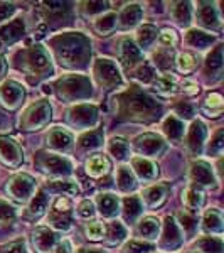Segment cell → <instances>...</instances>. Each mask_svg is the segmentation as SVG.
I'll return each mask as SVG.
<instances>
[{
  "mask_svg": "<svg viewBox=\"0 0 224 253\" xmlns=\"http://www.w3.org/2000/svg\"><path fill=\"white\" fill-rule=\"evenodd\" d=\"M172 15L174 19L177 20L179 24H189L190 22V9H189V3H184V2H179V3H174L172 5Z\"/></svg>",
  "mask_w": 224,
  "mask_h": 253,
  "instance_id": "f1b7e54d",
  "label": "cell"
},
{
  "mask_svg": "<svg viewBox=\"0 0 224 253\" xmlns=\"http://www.w3.org/2000/svg\"><path fill=\"white\" fill-rule=\"evenodd\" d=\"M201 247H202V250H206V252H211V253H221V248H223V245H221V240L219 238H204V240H201Z\"/></svg>",
  "mask_w": 224,
  "mask_h": 253,
  "instance_id": "7bdbcfd3",
  "label": "cell"
},
{
  "mask_svg": "<svg viewBox=\"0 0 224 253\" xmlns=\"http://www.w3.org/2000/svg\"><path fill=\"white\" fill-rule=\"evenodd\" d=\"M204 226H206V230H211L213 233H221L223 231L221 214H219L216 210L207 211L206 216H204Z\"/></svg>",
  "mask_w": 224,
  "mask_h": 253,
  "instance_id": "4316f807",
  "label": "cell"
},
{
  "mask_svg": "<svg viewBox=\"0 0 224 253\" xmlns=\"http://www.w3.org/2000/svg\"><path fill=\"white\" fill-rule=\"evenodd\" d=\"M78 253H103V252L95 250V248H91V250H86V248H81V250H79Z\"/></svg>",
  "mask_w": 224,
  "mask_h": 253,
  "instance_id": "94428289",
  "label": "cell"
},
{
  "mask_svg": "<svg viewBox=\"0 0 224 253\" xmlns=\"http://www.w3.org/2000/svg\"><path fill=\"white\" fill-rule=\"evenodd\" d=\"M137 76L140 80H144V81H149V80L153 78V71H152V68H150L149 64H144L140 69H137Z\"/></svg>",
  "mask_w": 224,
  "mask_h": 253,
  "instance_id": "f5cc1de1",
  "label": "cell"
},
{
  "mask_svg": "<svg viewBox=\"0 0 224 253\" xmlns=\"http://www.w3.org/2000/svg\"><path fill=\"white\" fill-rule=\"evenodd\" d=\"M118 56H120L121 63L125 64V68H133L137 63H140L142 54L138 51V47L133 44V41L130 39H123L120 44V49H118Z\"/></svg>",
  "mask_w": 224,
  "mask_h": 253,
  "instance_id": "8fae6325",
  "label": "cell"
},
{
  "mask_svg": "<svg viewBox=\"0 0 224 253\" xmlns=\"http://www.w3.org/2000/svg\"><path fill=\"white\" fill-rule=\"evenodd\" d=\"M118 115L127 120L150 122L155 120L160 113V105H157L152 98H149L137 86L130 88L125 95L118 98Z\"/></svg>",
  "mask_w": 224,
  "mask_h": 253,
  "instance_id": "6da1fadb",
  "label": "cell"
},
{
  "mask_svg": "<svg viewBox=\"0 0 224 253\" xmlns=\"http://www.w3.org/2000/svg\"><path fill=\"white\" fill-rule=\"evenodd\" d=\"M158 39H160V42L164 44V46H167L170 49V46H174V44H176L177 36H176V32H174V31H164Z\"/></svg>",
  "mask_w": 224,
  "mask_h": 253,
  "instance_id": "681fc988",
  "label": "cell"
},
{
  "mask_svg": "<svg viewBox=\"0 0 224 253\" xmlns=\"http://www.w3.org/2000/svg\"><path fill=\"white\" fill-rule=\"evenodd\" d=\"M204 137H206V126L202 125L201 122H194L192 126H190V130H189V138H187L190 150H192L194 154L201 150V145H202Z\"/></svg>",
  "mask_w": 224,
  "mask_h": 253,
  "instance_id": "2e32d148",
  "label": "cell"
},
{
  "mask_svg": "<svg viewBox=\"0 0 224 253\" xmlns=\"http://www.w3.org/2000/svg\"><path fill=\"white\" fill-rule=\"evenodd\" d=\"M26 115L27 117L24 120V124H26L27 130H37L40 125H44L51 118V107H49L46 101H39Z\"/></svg>",
  "mask_w": 224,
  "mask_h": 253,
  "instance_id": "52a82bcc",
  "label": "cell"
},
{
  "mask_svg": "<svg viewBox=\"0 0 224 253\" xmlns=\"http://www.w3.org/2000/svg\"><path fill=\"white\" fill-rule=\"evenodd\" d=\"M12 12H14V5L12 3H0V20L9 17Z\"/></svg>",
  "mask_w": 224,
  "mask_h": 253,
  "instance_id": "6f0895ef",
  "label": "cell"
},
{
  "mask_svg": "<svg viewBox=\"0 0 224 253\" xmlns=\"http://www.w3.org/2000/svg\"><path fill=\"white\" fill-rule=\"evenodd\" d=\"M58 95L66 100H79L91 95V84L83 76H69L58 83Z\"/></svg>",
  "mask_w": 224,
  "mask_h": 253,
  "instance_id": "3957f363",
  "label": "cell"
},
{
  "mask_svg": "<svg viewBox=\"0 0 224 253\" xmlns=\"http://www.w3.org/2000/svg\"><path fill=\"white\" fill-rule=\"evenodd\" d=\"M14 32H17L19 36L24 32V22H22V20H15V22H12L9 27H5V29L0 31V36H2L5 41H15L19 38L14 34Z\"/></svg>",
  "mask_w": 224,
  "mask_h": 253,
  "instance_id": "e575fe53",
  "label": "cell"
},
{
  "mask_svg": "<svg viewBox=\"0 0 224 253\" xmlns=\"http://www.w3.org/2000/svg\"><path fill=\"white\" fill-rule=\"evenodd\" d=\"M95 75L101 86H115L120 84V75H118V68L115 63H112L110 59H98L95 64Z\"/></svg>",
  "mask_w": 224,
  "mask_h": 253,
  "instance_id": "8992f818",
  "label": "cell"
},
{
  "mask_svg": "<svg viewBox=\"0 0 224 253\" xmlns=\"http://www.w3.org/2000/svg\"><path fill=\"white\" fill-rule=\"evenodd\" d=\"M197 19L201 20V24H204L207 27H214L219 24V17L216 15V10L209 5V3H204V7L199 9Z\"/></svg>",
  "mask_w": 224,
  "mask_h": 253,
  "instance_id": "484cf974",
  "label": "cell"
},
{
  "mask_svg": "<svg viewBox=\"0 0 224 253\" xmlns=\"http://www.w3.org/2000/svg\"><path fill=\"white\" fill-rule=\"evenodd\" d=\"M39 166L42 170L51 174H68L71 170L68 159L54 156V154H39Z\"/></svg>",
  "mask_w": 224,
  "mask_h": 253,
  "instance_id": "ba28073f",
  "label": "cell"
},
{
  "mask_svg": "<svg viewBox=\"0 0 224 253\" xmlns=\"http://www.w3.org/2000/svg\"><path fill=\"white\" fill-rule=\"evenodd\" d=\"M223 149V130H218L213 138V144L209 145V152H221Z\"/></svg>",
  "mask_w": 224,
  "mask_h": 253,
  "instance_id": "816d5d0a",
  "label": "cell"
},
{
  "mask_svg": "<svg viewBox=\"0 0 224 253\" xmlns=\"http://www.w3.org/2000/svg\"><path fill=\"white\" fill-rule=\"evenodd\" d=\"M110 154L115 156L118 161H123L128 154V144L123 138H113L112 144H110Z\"/></svg>",
  "mask_w": 224,
  "mask_h": 253,
  "instance_id": "f546056e",
  "label": "cell"
},
{
  "mask_svg": "<svg viewBox=\"0 0 224 253\" xmlns=\"http://www.w3.org/2000/svg\"><path fill=\"white\" fill-rule=\"evenodd\" d=\"M110 169V162L105 156H93L88 159L86 162V172L93 177H100L105 175Z\"/></svg>",
  "mask_w": 224,
  "mask_h": 253,
  "instance_id": "9a60e30c",
  "label": "cell"
},
{
  "mask_svg": "<svg viewBox=\"0 0 224 253\" xmlns=\"http://www.w3.org/2000/svg\"><path fill=\"white\" fill-rule=\"evenodd\" d=\"M195 64H197V61H195V58L190 54V52H181V54L177 56L179 71L189 73V71H192V69L195 68Z\"/></svg>",
  "mask_w": 224,
  "mask_h": 253,
  "instance_id": "1f68e13d",
  "label": "cell"
},
{
  "mask_svg": "<svg viewBox=\"0 0 224 253\" xmlns=\"http://www.w3.org/2000/svg\"><path fill=\"white\" fill-rule=\"evenodd\" d=\"M46 203H47L46 196H44L42 191H39V193L36 194V198H34V201H32V205H31V211L36 216H39L44 211V206H46Z\"/></svg>",
  "mask_w": 224,
  "mask_h": 253,
  "instance_id": "f6af8a7d",
  "label": "cell"
},
{
  "mask_svg": "<svg viewBox=\"0 0 224 253\" xmlns=\"http://www.w3.org/2000/svg\"><path fill=\"white\" fill-rule=\"evenodd\" d=\"M108 236H112V240H110V243H118L121 242V240L125 238V228L121 226L120 223H112V226H110V233Z\"/></svg>",
  "mask_w": 224,
  "mask_h": 253,
  "instance_id": "ee69618b",
  "label": "cell"
},
{
  "mask_svg": "<svg viewBox=\"0 0 224 253\" xmlns=\"http://www.w3.org/2000/svg\"><path fill=\"white\" fill-rule=\"evenodd\" d=\"M164 130L170 138H181L184 135V126H182V124H179L174 117L167 118V122L164 124Z\"/></svg>",
  "mask_w": 224,
  "mask_h": 253,
  "instance_id": "4dcf8cb0",
  "label": "cell"
},
{
  "mask_svg": "<svg viewBox=\"0 0 224 253\" xmlns=\"http://www.w3.org/2000/svg\"><path fill=\"white\" fill-rule=\"evenodd\" d=\"M187 41H189L192 46H197L199 49H204L206 44H209L213 38L211 36L204 34V32H197V31H190L189 36H187Z\"/></svg>",
  "mask_w": 224,
  "mask_h": 253,
  "instance_id": "74e56055",
  "label": "cell"
},
{
  "mask_svg": "<svg viewBox=\"0 0 224 253\" xmlns=\"http://www.w3.org/2000/svg\"><path fill=\"white\" fill-rule=\"evenodd\" d=\"M140 14H142L140 5H137V3H132V5H128L127 9L121 12V15H120L121 27L135 26V24L138 22V19H140Z\"/></svg>",
  "mask_w": 224,
  "mask_h": 253,
  "instance_id": "7402d4cb",
  "label": "cell"
},
{
  "mask_svg": "<svg viewBox=\"0 0 224 253\" xmlns=\"http://www.w3.org/2000/svg\"><path fill=\"white\" fill-rule=\"evenodd\" d=\"M192 107L190 105H187V103H181V105H177L176 107V113L177 115H181L182 118H190L192 117Z\"/></svg>",
  "mask_w": 224,
  "mask_h": 253,
  "instance_id": "db71d44e",
  "label": "cell"
},
{
  "mask_svg": "<svg viewBox=\"0 0 224 253\" xmlns=\"http://www.w3.org/2000/svg\"><path fill=\"white\" fill-rule=\"evenodd\" d=\"M58 253H73V250H71V245H69L68 240H64L63 243H59V247H58Z\"/></svg>",
  "mask_w": 224,
  "mask_h": 253,
  "instance_id": "91938a15",
  "label": "cell"
},
{
  "mask_svg": "<svg viewBox=\"0 0 224 253\" xmlns=\"http://www.w3.org/2000/svg\"><path fill=\"white\" fill-rule=\"evenodd\" d=\"M179 221H181L182 226H184L186 230H187V233H192V231L195 230V226H197V224H195V219L190 218V216L186 214V213L179 214Z\"/></svg>",
  "mask_w": 224,
  "mask_h": 253,
  "instance_id": "c3c4849f",
  "label": "cell"
},
{
  "mask_svg": "<svg viewBox=\"0 0 224 253\" xmlns=\"http://www.w3.org/2000/svg\"><path fill=\"white\" fill-rule=\"evenodd\" d=\"M22 56L26 58L29 63H26L24 66L29 68L31 73H37L39 76H46L47 73L52 71L51 68V61H49V56L47 52L44 51L42 46H34L31 51H26L22 52Z\"/></svg>",
  "mask_w": 224,
  "mask_h": 253,
  "instance_id": "277c9868",
  "label": "cell"
},
{
  "mask_svg": "<svg viewBox=\"0 0 224 253\" xmlns=\"http://www.w3.org/2000/svg\"><path fill=\"white\" fill-rule=\"evenodd\" d=\"M52 243H54V235L51 233L49 230H40L36 231L34 235V247H37L39 253H49L52 248Z\"/></svg>",
  "mask_w": 224,
  "mask_h": 253,
  "instance_id": "d6986e66",
  "label": "cell"
},
{
  "mask_svg": "<svg viewBox=\"0 0 224 253\" xmlns=\"http://www.w3.org/2000/svg\"><path fill=\"white\" fill-rule=\"evenodd\" d=\"M202 201H204V194H202V191L194 189V187H190V189L186 191L184 203L189 210H197V208H201Z\"/></svg>",
  "mask_w": 224,
  "mask_h": 253,
  "instance_id": "83f0119b",
  "label": "cell"
},
{
  "mask_svg": "<svg viewBox=\"0 0 224 253\" xmlns=\"http://www.w3.org/2000/svg\"><path fill=\"white\" fill-rule=\"evenodd\" d=\"M116 184L120 187V191H123V193H128V191L135 189L137 182H135V179H133V175L130 172L128 167H120V169H118Z\"/></svg>",
  "mask_w": 224,
  "mask_h": 253,
  "instance_id": "44dd1931",
  "label": "cell"
},
{
  "mask_svg": "<svg viewBox=\"0 0 224 253\" xmlns=\"http://www.w3.org/2000/svg\"><path fill=\"white\" fill-rule=\"evenodd\" d=\"M170 242V248H174L176 245L181 243V235L177 231V226L174 224L172 219H167V226H165V238H164V243H169Z\"/></svg>",
  "mask_w": 224,
  "mask_h": 253,
  "instance_id": "836d02e7",
  "label": "cell"
},
{
  "mask_svg": "<svg viewBox=\"0 0 224 253\" xmlns=\"http://www.w3.org/2000/svg\"><path fill=\"white\" fill-rule=\"evenodd\" d=\"M158 219L155 218H145L142 219L140 224H138V233L145 238H157L158 235Z\"/></svg>",
  "mask_w": 224,
  "mask_h": 253,
  "instance_id": "cb8c5ba5",
  "label": "cell"
},
{
  "mask_svg": "<svg viewBox=\"0 0 224 253\" xmlns=\"http://www.w3.org/2000/svg\"><path fill=\"white\" fill-rule=\"evenodd\" d=\"M155 89L160 93H165V95L174 93L176 91V80L170 78V76H162L155 81Z\"/></svg>",
  "mask_w": 224,
  "mask_h": 253,
  "instance_id": "f35d334b",
  "label": "cell"
},
{
  "mask_svg": "<svg viewBox=\"0 0 224 253\" xmlns=\"http://www.w3.org/2000/svg\"><path fill=\"white\" fill-rule=\"evenodd\" d=\"M14 218H15L14 210H12L9 205H5V203L0 201V221H2V223H12V221H14Z\"/></svg>",
  "mask_w": 224,
  "mask_h": 253,
  "instance_id": "7dc6e473",
  "label": "cell"
},
{
  "mask_svg": "<svg viewBox=\"0 0 224 253\" xmlns=\"http://www.w3.org/2000/svg\"><path fill=\"white\" fill-rule=\"evenodd\" d=\"M2 253H26V252H24V243L22 242L10 243L9 247H3Z\"/></svg>",
  "mask_w": 224,
  "mask_h": 253,
  "instance_id": "9f6ffc18",
  "label": "cell"
},
{
  "mask_svg": "<svg viewBox=\"0 0 224 253\" xmlns=\"http://www.w3.org/2000/svg\"><path fill=\"white\" fill-rule=\"evenodd\" d=\"M170 63H172V51H170V49H158L155 52L157 66L162 69H167V68H170Z\"/></svg>",
  "mask_w": 224,
  "mask_h": 253,
  "instance_id": "ab89813d",
  "label": "cell"
},
{
  "mask_svg": "<svg viewBox=\"0 0 224 253\" xmlns=\"http://www.w3.org/2000/svg\"><path fill=\"white\" fill-rule=\"evenodd\" d=\"M182 91L189 93V95H195V93L199 91V88H197V84L192 83V81H184V83H182Z\"/></svg>",
  "mask_w": 224,
  "mask_h": 253,
  "instance_id": "680465c9",
  "label": "cell"
},
{
  "mask_svg": "<svg viewBox=\"0 0 224 253\" xmlns=\"http://www.w3.org/2000/svg\"><path fill=\"white\" fill-rule=\"evenodd\" d=\"M93 205L89 201H83L79 205V210H78V214L79 216H83V218H88V216H93Z\"/></svg>",
  "mask_w": 224,
  "mask_h": 253,
  "instance_id": "11a10c76",
  "label": "cell"
},
{
  "mask_svg": "<svg viewBox=\"0 0 224 253\" xmlns=\"http://www.w3.org/2000/svg\"><path fill=\"white\" fill-rule=\"evenodd\" d=\"M49 221L52 226L59 228V230H68L71 226V201L64 196H59L54 201L49 214Z\"/></svg>",
  "mask_w": 224,
  "mask_h": 253,
  "instance_id": "5b68a950",
  "label": "cell"
},
{
  "mask_svg": "<svg viewBox=\"0 0 224 253\" xmlns=\"http://www.w3.org/2000/svg\"><path fill=\"white\" fill-rule=\"evenodd\" d=\"M150 250H152V245L144 242H130L125 247V253H147Z\"/></svg>",
  "mask_w": 224,
  "mask_h": 253,
  "instance_id": "bcb514c9",
  "label": "cell"
},
{
  "mask_svg": "<svg viewBox=\"0 0 224 253\" xmlns=\"http://www.w3.org/2000/svg\"><path fill=\"white\" fill-rule=\"evenodd\" d=\"M135 147H137L138 152H144V154H149L150 156V154H155L164 147V140H162L160 137L149 133V135H144V137L138 138Z\"/></svg>",
  "mask_w": 224,
  "mask_h": 253,
  "instance_id": "4fadbf2b",
  "label": "cell"
},
{
  "mask_svg": "<svg viewBox=\"0 0 224 253\" xmlns=\"http://www.w3.org/2000/svg\"><path fill=\"white\" fill-rule=\"evenodd\" d=\"M32 187H34V181L29 175H17L10 181V184L7 186V189H10L12 196L19 201L29 198V194L32 193Z\"/></svg>",
  "mask_w": 224,
  "mask_h": 253,
  "instance_id": "9c48e42d",
  "label": "cell"
},
{
  "mask_svg": "<svg viewBox=\"0 0 224 253\" xmlns=\"http://www.w3.org/2000/svg\"><path fill=\"white\" fill-rule=\"evenodd\" d=\"M84 231H86V236L89 240H100L105 233V226L100 221H93L86 224Z\"/></svg>",
  "mask_w": 224,
  "mask_h": 253,
  "instance_id": "b9f144b4",
  "label": "cell"
},
{
  "mask_svg": "<svg viewBox=\"0 0 224 253\" xmlns=\"http://www.w3.org/2000/svg\"><path fill=\"white\" fill-rule=\"evenodd\" d=\"M155 38H157V29L153 26H144L138 29V42H140L142 47H147Z\"/></svg>",
  "mask_w": 224,
  "mask_h": 253,
  "instance_id": "d6a6232c",
  "label": "cell"
},
{
  "mask_svg": "<svg viewBox=\"0 0 224 253\" xmlns=\"http://www.w3.org/2000/svg\"><path fill=\"white\" fill-rule=\"evenodd\" d=\"M0 100L9 108H15L20 103V100H24V89L17 83H14V81H7L0 88Z\"/></svg>",
  "mask_w": 224,
  "mask_h": 253,
  "instance_id": "30bf717a",
  "label": "cell"
},
{
  "mask_svg": "<svg viewBox=\"0 0 224 253\" xmlns=\"http://www.w3.org/2000/svg\"><path fill=\"white\" fill-rule=\"evenodd\" d=\"M49 142H51L52 147H58V149H66V147L71 145L73 138L69 135L68 132H64V130L61 128H56L52 130L51 133H49Z\"/></svg>",
  "mask_w": 224,
  "mask_h": 253,
  "instance_id": "d4e9b609",
  "label": "cell"
},
{
  "mask_svg": "<svg viewBox=\"0 0 224 253\" xmlns=\"http://www.w3.org/2000/svg\"><path fill=\"white\" fill-rule=\"evenodd\" d=\"M98 208L100 213L107 218H112L118 213V199L113 194H101L98 196Z\"/></svg>",
  "mask_w": 224,
  "mask_h": 253,
  "instance_id": "e0dca14e",
  "label": "cell"
},
{
  "mask_svg": "<svg viewBox=\"0 0 224 253\" xmlns=\"http://www.w3.org/2000/svg\"><path fill=\"white\" fill-rule=\"evenodd\" d=\"M101 132L100 130H96V132H89V133H86V135H83L81 137V140H79V145L81 147H100L101 145Z\"/></svg>",
  "mask_w": 224,
  "mask_h": 253,
  "instance_id": "60d3db41",
  "label": "cell"
},
{
  "mask_svg": "<svg viewBox=\"0 0 224 253\" xmlns=\"http://www.w3.org/2000/svg\"><path fill=\"white\" fill-rule=\"evenodd\" d=\"M3 68H5V63H3V59L0 58V76H2V73H3Z\"/></svg>",
  "mask_w": 224,
  "mask_h": 253,
  "instance_id": "6125c7cd",
  "label": "cell"
},
{
  "mask_svg": "<svg viewBox=\"0 0 224 253\" xmlns=\"http://www.w3.org/2000/svg\"><path fill=\"white\" fill-rule=\"evenodd\" d=\"M142 211V205L137 198H127L125 199V218L127 219H133L135 216L140 214Z\"/></svg>",
  "mask_w": 224,
  "mask_h": 253,
  "instance_id": "8d00e7d4",
  "label": "cell"
},
{
  "mask_svg": "<svg viewBox=\"0 0 224 253\" xmlns=\"http://www.w3.org/2000/svg\"><path fill=\"white\" fill-rule=\"evenodd\" d=\"M0 157L3 159V162L12 166H17L22 161L19 145L14 144V140L10 138H0Z\"/></svg>",
  "mask_w": 224,
  "mask_h": 253,
  "instance_id": "7c38bea8",
  "label": "cell"
},
{
  "mask_svg": "<svg viewBox=\"0 0 224 253\" xmlns=\"http://www.w3.org/2000/svg\"><path fill=\"white\" fill-rule=\"evenodd\" d=\"M206 105H207V107H211V108H216V112L221 113V110H223V98L214 93V95H211L209 98H207Z\"/></svg>",
  "mask_w": 224,
  "mask_h": 253,
  "instance_id": "f907efd6",
  "label": "cell"
},
{
  "mask_svg": "<svg viewBox=\"0 0 224 253\" xmlns=\"http://www.w3.org/2000/svg\"><path fill=\"white\" fill-rule=\"evenodd\" d=\"M69 115H71V124L76 125L79 122H84V125H91L96 120V108L91 105H81L73 110Z\"/></svg>",
  "mask_w": 224,
  "mask_h": 253,
  "instance_id": "5bb4252c",
  "label": "cell"
},
{
  "mask_svg": "<svg viewBox=\"0 0 224 253\" xmlns=\"http://www.w3.org/2000/svg\"><path fill=\"white\" fill-rule=\"evenodd\" d=\"M190 175H192V179L195 182H199V184L207 186L213 182V170H211V167L204 164V162H195V164H192Z\"/></svg>",
  "mask_w": 224,
  "mask_h": 253,
  "instance_id": "ac0fdd59",
  "label": "cell"
},
{
  "mask_svg": "<svg viewBox=\"0 0 224 253\" xmlns=\"http://www.w3.org/2000/svg\"><path fill=\"white\" fill-rule=\"evenodd\" d=\"M52 46L58 54L61 64L69 68H83L86 66V59L89 56V42L84 36L71 34L61 36V38L52 41Z\"/></svg>",
  "mask_w": 224,
  "mask_h": 253,
  "instance_id": "7a4b0ae2",
  "label": "cell"
},
{
  "mask_svg": "<svg viewBox=\"0 0 224 253\" xmlns=\"http://www.w3.org/2000/svg\"><path fill=\"white\" fill-rule=\"evenodd\" d=\"M144 203L150 208H155L160 205L162 201L165 199V187L164 186H152L145 191L144 196H142Z\"/></svg>",
  "mask_w": 224,
  "mask_h": 253,
  "instance_id": "ffe728a7",
  "label": "cell"
},
{
  "mask_svg": "<svg viewBox=\"0 0 224 253\" xmlns=\"http://www.w3.org/2000/svg\"><path fill=\"white\" fill-rule=\"evenodd\" d=\"M96 31H100L101 34H107L116 26V15L115 14H108V15H103L101 19L96 20Z\"/></svg>",
  "mask_w": 224,
  "mask_h": 253,
  "instance_id": "d590c367",
  "label": "cell"
},
{
  "mask_svg": "<svg viewBox=\"0 0 224 253\" xmlns=\"http://www.w3.org/2000/svg\"><path fill=\"white\" fill-rule=\"evenodd\" d=\"M133 164V169L137 170V174L144 179H152L155 175V166L152 164L150 161L147 159H142V157H135L132 161Z\"/></svg>",
  "mask_w": 224,
  "mask_h": 253,
  "instance_id": "603a6c76",
  "label": "cell"
}]
</instances>
